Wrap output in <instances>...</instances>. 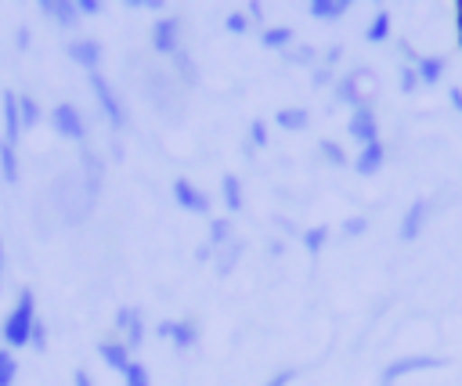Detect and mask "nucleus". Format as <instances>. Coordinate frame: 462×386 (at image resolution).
Listing matches in <instances>:
<instances>
[{
  "mask_svg": "<svg viewBox=\"0 0 462 386\" xmlns=\"http://www.w3.org/2000/svg\"><path fill=\"white\" fill-rule=\"evenodd\" d=\"M32 325H36V292H32V289H22L18 299H14V307L7 310V317H4V325H0V339H4V346H7V350H22V346H29V332H32Z\"/></svg>",
  "mask_w": 462,
  "mask_h": 386,
  "instance_id": "nucleus-1",
  "label": "nucleus"
},
{
  "mask_svg": "<svg viewBox=\"0 0 462 386\" xmlns=\"http://www.w3.org/2000/svg\"><path fill=\"white\" fill-rule=\"evenodd\" d=\"M144 94H148V101H152L162 115H180V112H184L180 83H177L173 72H166V69H148V72H144Z\"/></svg>",
  "mask_w": 462,
  "mask_h": 386,
  "instance_id": "nucleus-2",
  "label": "nucleus"
},
{
  "mask_svg": "<svg viewBox=\"0 0 462 386\" xmlns=\"http://www.w3.org/2000/svg\"><path fill=\"white\" fill-rule=\"evenodd\" d=\"M87 79H90V90H94V101H97V108L105 112V119H108V126L119 133L123 126H126V108H123V101H119V94L112 90V83L101 76V72H87Z\"/></svg>",
  "mask_w": 462,
  "mask_h": 386,
  "instance_id": "nucleus-3",
  "label": "nucleus"
},
{
  "mask_svg": "<svg viewBox=\"0 0 462 386\" xmlns=\"http://www.w3.org/2000/svg\"><path fill=\"white\" fill-rule=\"evenodd\" d=\"M51 126H54L58 137H69V141H76V144H83L87 133H90L83 112H79L72 101H58V105L51 108Z\"/></svg>",
  "mask_w": 462,
  "mask_h": 386,
  "instance_id": "nucleus-4",
  "label": "nucleus"
},
{
  "mask_svg": "<svg viewBox=\"0 0 462 386\" xmlns=\"http://www.w3.org/2000/svg\"><path fill=\"white\" fill-rule=\"evenodd\" d=\"M448 357H433V354H408V357H397L383 368V386H393L401 375H411V372H426V368H444Z\"/></svg>",
  "mask_w": 462,
  "mask_h": 386,
  "instance_id": "nucleus-5",
  "label": "nucleus"
},
{
  "mask_svg": "<svg viewBox=\"0 0 462 386\" xmlns=\"http://www.w3.org/2000/svg\"><path fill=\"white\" fill-rule=\"evenodd\" d=\"M152 51L166 54V58H173L180 51V18L177 14H166L152 25Z\"/></svg>",
  "mask_w": 462,
  "mask_h": 386,
  "instance_id": "nucleus-6",
  "label": "nucleus"
},
{
  "mask_svg": "<svg viewBox=\"0 0 462 386\" xmlns=\"http://www.w3.org/2000/svg\"><path fill=\"white\" fill-rule=\"evenodd\" d=\"M170 191H173V202H177L180 209H188V213H209V195H206L202 188H195V180L173 177Z\"/></svg>",
  "mask_w": 462,
  "mask_h": 386,
  "instance_id": "nucleus-7",
  "label": "nucleus"
},
{
  "mask_svg": "<svg viewBox=\"0 0 462 386\" xmlns=\"http://www.w3.org/2000/svg\"><path fill=\"white\" fill-rule=\"evenodd\" d=\"M116 332L123 335L126 350L134 354V350L144 343V317H141V310H137V307H119V310H116Z\"/></svg>",
  "mask_w": 462,
  "mask_h": 386,
  "instance_id": "nucleus-8",
  "label": "nucleus"
},
{
  "mask_svg": "<svg viewBox=\"0 0 462 386\" xmlns=\"http://www.w3.org/2000/svg\"><path fill=\"white\" fill-rule=\"evenodd\" d=\"M346 133H350L361 148H365V144H372V141H379V119H375V108H372V105H365V108L350 112Z\"/></svg>",
  "mask_w": 462,
  "mask_h": 386,
  "instance_id": "nucleus-9",
  "label": "nucleus"
},
{
  "mask_svg": "<svg viewBox=\"0 0 462 386\" xmlns=\"http://www.w3.org/2000/svg\"><path fill=\"white\" fill-rule=\"evenodd\" d=\"M65 54H69L79 69H87V72H97V65H101V43H97L94 36H76V40H69V43H65Z\"/></svg>",
  "mask_w": 462,
  "mask_h": 386,
  "instance_id": "nucleus-10",
  "label": "nucleus"
},
{
  "mask_svg": "<svg viewBox=\"0 0 462 386\" xmlns=\"http://www.w3.org/2000/svg\"><path fill=\"white\" fill-rule=\"evenodd\" d=\"M155 332H159L162 339H170L177 350H188V346L199 343V325H195V321H159Z\"/></svg>",
  "mask_w": 462,
  "mask_h": 386,
  "instance_id": "nucleus-11",
  "label": "nucleus"
},
{
  "mask_svg": "<svg viewBox=\"0 0 462 386\" xmlns=\"http://www.w3.org/2000/svg\"><path fill=\"white\" fill-rule=\"evenodd\" d=\"M430 220V198H415L408 209H404V220H401V242H415L422 234Z\"/></svg>",
  "mask_w": 462,
  "mask_h": 386,
  "instance_id": "nucleus-12",
  "label": "nucleus"
},
{
  "mask_svg": "<svg viewBox=\"0 0 462 386\" xmlns=\"http://www.w3.org/2000/svg\"><path fill=\"white\" fill-rule=\"evenodd\" d=\"M0 112H4V141H7V144H18V137H22L25 130H22L18 94H14V90H4V94H0Z\"/></svg>",
  "mask_w": 462,
  "mask_h": 386,
  "instance_id": "nucleus-13",
  "label": "nucleus"
},
{
  "mask_svg": "<svg viewBox=\"0 0 462 386\" xmlns=\"http://www.w3.org/2000/svg\"><path fill=\"white\" fill-rule=\"evenodd\" d=\"M40 14L61 29H76V22H79V7L72 0H40Z\"/></svg>",
  "mask_w": 462,
  "mask_h": 386,
  "instance_id": "nucleus-14",
  "label": "nucleus"
},
{
  "mask_svg": "<svg viewBox=\"0 0 462 386\" xmlns=\"http://www.w3.org/2000/svg\"><path fill=\"white\" fill-rule=\"evenodd\" d=\"M97 354H101V361H105L112 372H119V375H126V368L134 364V357H130V350H126L123 339H105V343H97Z\"/></svg>",
  "mask_w": 462,
  "mask_h": 386,
  "instance_id": "nucleus-15",
  "label": "nucleus"
},
{
  "mask_svg": "<svg viewBox=\"0 0 462 386\" xmlns=\"http://www.w3.org/2000/svg\"><path fill=\"white\" fill-rule=\"evenodd\" d=\"M357 79H361V72H357V69H350L346 76H339V79H336V101H339V105H350L354 112L368 105V101H365V94L357 90Z\"/></svg>",
  "mask_w": 462,
  "mask_h": 386,
  "instance_id": "nucleus-16",
  "label": "nucleus"
},
{
  "mask_svg": "<svg viewBox=\"0 0 462 386\" xmlns=\"http://www.w3.org/2000/svg\"><path fill=\"white\" fill-rule=\"evenodd\" d=\"M383 162H386V148H383V141H372V144H365V148L357 152L354 170H357L361 177H375V173L383 170Z\"/></svg>",
  "mask_w": 462,
  "mask_h": 386,
  "instance_id": "nucleus-17",
  "label": "nucleus"
},
{
  "mask_svg": "<svg viewBox=\"0 0 462 386\" xmlns=\"http://www.w3.org/2000/svg\"><path fill=\"white\" fill-rule=\"evenodd\" d=\"M170 72H173V79L180 83V87H199V69H195V58L180 47L173 58H170Z\"/></svg>",
  "mask_w": 462,
  "mask_h": 386,
  "instance_id": "nucleus-18",
  "label": "nucleus"
},
{
  "mask_svg": "<svg viewBox=\"0 0 462 386\" xmlns=\"http://www.w3.org/2000/svg\"><path fill=\"white\" fill-rule=\"evenodd\" d=\"M0 177H4V184H18V180H22L18 144H7L4 137H0Z\"/></svg>",
  "mask_w": 462,
  "mask_h": 386,
  "instance_id": "nucleus-19",
  "label": "nucleus"
},
{
  "mask_svg": "<svg viewBox=\"0 0 462 386\" xmlns=\"http://www.w3.org/2000/svg\"><path fill=\"white\" fill-rule=\"evenodd\" d=\"M260 43L267 51H289L296 43V32L289 25H267V29H260Z\"/></svg>",
  "mask_w": 462,
  "mask_h": 386,
  "instance_id": "nucleus-20",
  "label": "nucleus"
},
{
  "mask_svg": "<svg viewBox=\"0 0 462 386\" xmlns=\"http://www.w3.org/2000/svg\"><path fill=\"white\" fill-rule=\"evenodd\" d=\"M220 195H224L227 213H238V209L245 206V191H242V180H238L235 173H224V177H220Z\"/></svg>",
  "mask_w": 462,
  "mask_h": 386,
  "instance_id": "nucleus-21",
  "label": "nucleus"
},
{
  "mask_svg": "<svg viewBox=\"0 0 462 386\" xmlns=\"http://www.w3.org/2000/svg\"><path fill=\"white\" fill-rule=\"evenodd\" d=\"M346 0H310L307 4V11H310V18H318V22H336V18H343L346 14Z\"/></svg>",
  "mask_w": 462,
  "mask_h": 386,
  "instance_id": "nucleus-22",
  "label": "nucleus"
},
{
  "mask_svg": "<svg viewBox=\"0 0 462 386\" xmlns=\"http://www.w3.org/2000/svg\"><path fill=\"white\" fill-rule=\"evenodd\" d=\"M415 72H419V83L433 87V83H440V79H444V58L426 54V58H419V61H415Z\"/></svg>",
  "mask_w": 462,
  "mask_h": 386,
  "instance_id": "nucleus-23",
  "label": "nucleus"
},
{
  "mask_svg": "<svg viewBox=\"0 0 462 386\" xmlns=\"http://www.w3.org/2000/svg\"><path fill=\"white\" fill-rule=\"evenodd\" d=\"M245 253V242L242 238H235V242H227L220 253H217V274L220 278H227L231 271H235V263H238V256Z\"/></svg>",
  "mask_w": 462,
  "mask_h": 386,
  "instance_id": "nucleus-24",
  "label": "nucleus"
},
{
  "mask_svg": "<svg viewBox=\"0 0 462 386\" xmlns=\"http://www.w3.org/2000/svg\"><path fill=\"white\" fill-rule=\"evenodd\" d=\"M274 123H278L282 130H307L310 112H307V108H278V112H274Z\"/></svg>",
  "mask_w": 462,
  "mask_h": 386,
  "instance_id": "nucleus-25",
  "label": "nucleus"
},
{
  "mask_svg": "<svg viewBox=\"0 0 462 386\" xmlns=\"http://www.w3.org/2000/svg\"><path fill=\"white\" fill-rule=\"evenodd\" d=\"M18 115H22V130H32L40 123V101L32 94H18Z\"/></svg>",
  "mask_w": 462,
  "mask_h": 386,
  "instance_id": "nucleus-26",
  "label": "nucleus"
},
{
  "mask_svg": "<svg viewBox=\"0 0 462 386\" xmlns=\"http://www.w3.org/2000/svg\"><path fill=\"white\" fill-rule=\"evenodd\" d=\"M231 238H235V234H231V216H217V220L209 224V249H224Z\"/></svg>",
  "mask_w": 462,
  "mask_h": 386,
  "instance_id": "nucleus-27",
  "label": "nucleus"
},
{
  "mask_svg": "<svg viewBox=\"0 0 462 386\" xmlns=\"http://www.w3.org/2000/svg\"><path fill=\"white\" fill-rule=\"evenodd\" d=\"M386 36H390V11H375V18L368 22L365 40H368V43H383Z\"/></svg>",
  "mask_w": 462,
  "mask_h": 386,
  "instance_id": "nucleus-28",
  "label": "nucleus"
},
{
  "mask_svg": "<svg viewBox=\"0 0 462 386\" xmlns=\"http://www.w3.org/2000/svg\"><path fill=\"white\" fill-rule=\"evenodd\" d=\"M14 379H18V357L14 350L0 346V386H14Z\"/></svg>",
  "mask_w": 462,
  "mask_h": 386,
  "instance_id": "nucleus-29",
  "label": "nucleus"
},
{
  "mask_svg": "<svg viewBox=\"0 0 462 386\" xmlns=\"http://www.w3.org/2000/svg\"><path fill=\"white\" fill-rule=\"evenodd\" d=\"M325 238H328V227H325V224L307 227V231H303V249H307L310 256H318V253L325 249Z\"/></svg>",
  "mask_w": 462,
  "mask_h": 386,
  "instance_id": "nucleus-30",
  "label": "nucleus"
},
{
  "mask_svg": "<svg viewBox=\"0 0 462 386\" xmlns=\"http://www.w3.org/2000/svg\"><path fill=\"white\" fill-rule=\"evenodd\" d=\"M318 152H321V159L325 162H332V166H346V152H343V144H336V141H318Z\"/></svg>",
  "mask_w": 462,
  "mask_h": 386,
  "instance_id": "nucleus-31",
  "label": "nucleus"
},
{
  "mask_svg": "<svg viewBox=\"0 0 462 386\" xmlns=\"http://www.w3.org/2000/svg\"><path fill=\"white\" fill-rule=\"evenodd\" d=\"M123 382H126V386H152V375H148V368H144L141 361H134V364L126 368Z\"/></svg>",
  "mask_w": 462,
  "mask_h": 386,
  "instance_id": "nucleus-32",
  "label": "nucleus"
},
{
  "mask_svg": "<svg viewBox=\"0 0 462 386\" xmlns=\"http://www.w3.org/2000/svg\"><path fill=\"white\" fill-rule=\"evenodd\" d=\"M224 25H227V32L242 36V32H249V14H245V11H231V14L224 18Z\"/></svg>",
  "mask_w": 462,
  "mask_h": 386,
  "instance_id": "nucleus-33",
  "label": "nucleus"
},
{
  "mask_svg": "<svg viewBox=\"0 0 462 386\" xmlns=\"http://www.w3.org/2000/svg\"><path fill=\"white\" fill-rule=\"evenodd\" d=\"M285 54H289V61H292V65H318V61H314V47H307V43L289 47Z\"/></svg>",
  "mask_w": 462,
  "mask_h": 386,
  "instance_id": "nucleus-34",
  "label": "nucleus"
},
{
  "mask_svg": "<svg viewBox=\"0 0 462 386\" xmlns=\"http://www.w3.org/2000/svg\"><path fill=\"white\" fill-rule=\"evenodd\" d=\"M310 83H314V87H328V83H336V72H332V65L318 61V65L310 69Z\"/></svg>",
  "mask_w": 462,
  "mask_h": 386,
  "instance_id": "nucleus-35",
  "label": "nucleus"
},
{
  "mask_svg": "<svg viewBox=\"0 0 462 386\" xmlns=\"http://www.w3.org/2000/svg\"><path fill=\"white\" fill-rule=\"evenodd\" d=\"M365 231H368V216L357 213V216H346V220H343V234H346V238H361Z\"/></svg>",
  "mask_w": 462,
  "mask_h": 386,
  "instance_id": "nucleus-36",
  "label": "nucleus"
},
{
  "mask_svg": "<svg viewBox=\"0 0 462 386\" xmlns=\"http://www.w3.org/2000/svg\"><path fill=\"white\" fill-rule=\"evenodd\" d=\"M422 83H419V72H415V65H401V90L404 94H415Z\"/></svg>",
  "mask_w": 462,
  "mask_h": 386,
  "instance_id": "nucleus-37",
  "label": "nucleus"
},
{
  "mask_svg": "<svg viewBox=\"0 0 462 386\" xmlns=\"http://www.w3.org/2000/svg\"><path fill=\"white\" fill-rule=\"evenodd\" d=\"M249 144H253V148H263V144H267V123H263V119H253V123H249Z\"/></svg>",
  "mask_w": 462,
  "mask_h": 386,
  "instance_id": "nucleus-38",
  "label": "nucleus"
},
{
  "mask_svg": "<svg viewBox=\"0 0 462 386\" xmlns=\"http://www.w3.org/2000/svg\"><path fill=\"white\" fill-rule=\"evenodd\" d=\"M29 346L40 350V354L47 350V325H43L40 317H36V325H32V332H29Z\"/></svg>",
  "mask_w": 462,
  "mask_h": 386,
  "instance_id": "nucleus-39",
  "label": "nucleus"
},
{
  "mask_svg": "<svg viewBox=\"0 0 462 386\" xmlns=\"http://www.w3.org/2000/svg\"><path fill=\"white\" fill-rule=\"evenodd\" d=\"M292 379H296V372H292V368H282V372H274V375H271L263 386H289Z\"/></svg>",
  "mask_w": 462,
  "mask_h": 386,
  "instance_id": "nucleus-40",
  "label": "nucleus"
},
{
  "mask_svg": "<svg viewBox=\"0 0 462 386\" xmlns=\"http://www.w3.org/2000/svg\"><path fill=\"white\" fill-rule=\"evenodd\" d=\"M76 7H79V18L83 14H101V4L97 0H76Z\"/></svg>",
  "mask_w": 462,
  "mask_h": 386,
  "instance_id": "nucleus-41",
  "label": "nucleus"
},
{
  "mask_svg": "<svg viewBox=\"0 0 462 386\" xmlns=\"http://www.w3.org/2000/svg\"><path fill=\"white\" fill-rule=\"evenodd\" d=\"M245 14H249V22H260L263 25V7L260 4H245Z\"/></svg>",
  "mask_w": 462,
  "mask_h": 386,
  "instance_id": "nucleus-42",
  "label": "nucleus"
},
{
  "mask_svg": "<svg viewBox=\"0 0 462 386\" xmlns=\"http://www.w3.org/2000/svg\"><path fill=\"white\" fill-rule=\"evenodd\" d=\"M448 101H451L455 112H462V87H451V90H448Z\"/></svg>",
  "mask_w": 462,
  "mask_h": 386,
  "instance_id": "nucleus-43",
  "label": "nucleus"
},
{
  "mask_svg": "<svg viewBox=\"0 0 462 386\" xmlns=\"http://www.w3.org/2000/svg\"><path fill=\"white\" fill-rule=\"evenodd\" d=\"M72 382H76V386H94V379H90L83 368H76V372H72Z\"/></svg>",
  "mask_w": 462,
  "mask_h": 386,
  "instance_id": "nucleus-44",
  "label": "nucleus"
},
{
  "mask_svg": "<svg viewBox=\"0 0 462 386\" xmlns=\"http://www.w3.org/2000/svg\"><path fill=\"white\" fill-rule=\"evenodd\" d=\"M14 43H18V51H25V47H29V25H22V29H18Z\"/></svg>",
  "mask_w": 462,
  "mask_h": 386,
  "instance_id": "nucleus-45",
  "label": "nucleus"
},
{
  "mask_svg": "<svg viewBox=\"0 0 462 386\" xmlns=\"http://www.w3.org/2000/svg\"><path fill=\"white\" fill-rule=\"evenodd\" d=\"M339 58H343V47L336 43V47H328V54H325V65H336Z\"/></svg>",
  "mask_w": 462,
  "mask_h": 386,
  "instance_id": "nucleus-46",
  "label": "nucleus"
},
{
  "mask_svg": "<svg viewBox=\"0 0 462 386\" xmlns=\"http://www.w3.org/2000/svg\"><path fill=\"white\" fill-rule=\"evenodd\" d=\"M4 274H7V249H4V238H0V289H4Z\"/></svg>",
  "mask_w": 462,
  "mask_h": 386,
  "instance_id": "nucleus-47",
  "label": "nucleus"
},
{
  "mask_svg": "<svg viewBox=\"0 0 462 386\" xmlns=\"http://www.w3.org/2000/svg\"><path fill=\"white\" fill-rule=\"evenodd\" d=\"M195 256H199V260H209V256H213V249H209V245H199V249H195Z\"/></svg>",
  "mask_w": 462,
  "mask_h": 386,
  "instance_id": "nucleus-48",
  "label": "nucleus"
}]
</instances>
